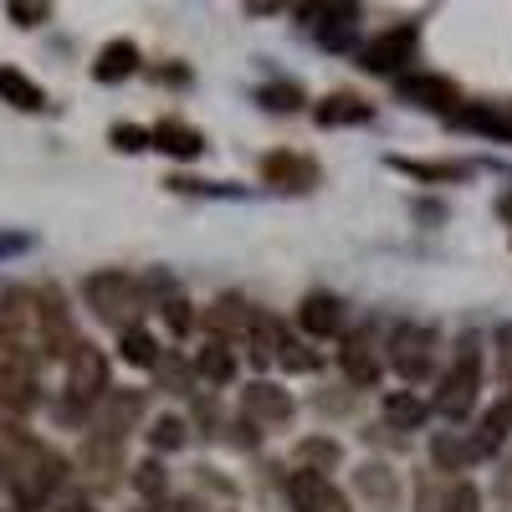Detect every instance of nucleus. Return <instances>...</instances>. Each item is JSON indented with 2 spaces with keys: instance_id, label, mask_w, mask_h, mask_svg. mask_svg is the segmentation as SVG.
<instances>
[{
  "instance_id": "obj_39",
  "label": "nucleus",
  "mask_w": 512,
  "mask_h": 512,
  "mask_svg": "<svg viewBox=\"0 0 512 512\" xmlns=\"http://www.w3.org/2000/svg\"><path fill=\"white\" fill-rule=\"evenodd\" d=\"M11 251H26V236H0V256H11Z\"/></svg>"
},
{
  "instance_id": "obj_34",
  "label": "nucleus",
  "mask_w": 512,
  "mask_h": 512,
  "mask_svg": "<svg viewBox=\"0 0 512 512\" xmlns=\"http://www.w3.org/2000/svg\"><path fill=\"white\" fill-rule=\"evenodd\" d=\"M6 16L16 26H41V21H52V6H41V0H11Z\"/></svg>"
},
{
  "instance_id": "obj_25",
  "label": "nucleus",
  "mask_w": 512,
  "mask_h": 512,
  "mask_svg": "<svg viewBox=\"0 0 512 512\" xmlns=\"http://www.w3.org/2000/svg\"><path fill=\"white\" fill-rule=\"evenodd\" d=\"M118 354H123V364H134V369H159V359H164L149 328H128V333H118Z\"/></svg>"
},
{
  "instance_id": "obj_30",
  "label": "nucleus",
  "mask_w": 512,
  "mask_h": 512,
  "mask_svg": "<svg viewBox=\"0 0 512 512\" xmlns=\"http://www.w3.org/2000/svg\"><path fill=\"white\" fill-rule=\"evenodd\" d=\"M113 149L118 154H139V149H154V139H149V128H139V123H113Z\"/></svg>"
},
{
  "instance_id": "obj_6",
  "label": "nucleus",
  "mask_w": 512,
  "mask_h": 512,
  "mask_svg": "<svg viewBox=\"0 0 512 512\" xmlns=\"http://www.w3.org/2000/svg\"><path fill=\"white\" fill-rule=\"evenodd\" d=\"M415 52H420V21H395L364 47V67L369 72H400L405 62H415Z\"/></svg>"
},
{
  "instance_id": "obj_14",
  "label": "nucleus",
  "mask_w": 512,
  "mask_h": 512,
  "mask_svg": "<svg viewBox=\"0 0 512 512\" xmlns=\"http://www.w3.org/2000/svg\"><path fill=\"white\" fill-rule=\"evenodd\" d=\"M297 328L313 333V338H333L344 328V303H338L333 292H308L303 303H297Z\"/></svg>"
},
{
  "instance_id": "obj_7",
  "label": "nucleus",
  "mask_w": 512,
  "mask_h": 512,
  "mask_svg": "<svg viewBox=\"0 0 512 512\" xmlns=\"http://www.w3.org/2000/svg\"><path fill=\"white\" fill-rule=\"evenodd\" d=\"M139 415H144V395L139 390H108V400L93 410V436H108V441L123 446V436L139 425Z\"/></svg>"
},
{
  "instance_id": "obj_37",
  "label": "nucleus",
  "mask_w": 512,
  "mask_h": 512,
  "mask_svg": "<svg viewBox=\"0 0 512 512\" xmlns=\"http://www.w3.org/2000/svg\"><path fill=\"white\" fill-rule=\"evenodd\" d=\"M159 379L169 384V390H180V395H185V384H190V369H185L180 359H159Z\"/></svg>"
},
{
  "instance_id": "obj_33",
  "label": "nucleus",
  "mask_w": 512,
  "mask_h": 512,
  "mask_svg": "<svg viewBox=\"0 0 512 512\" xmlns=\"http://www.w3.org/2000/svg\"><path fill=\"white\" fill-rule=\"evenodd\" d=\"M262 103L277 108V113H287V108L303 103V88H297V82H267V88H262Z\"/></svg>"
},
{
  "instance_id": "obj_29",
  "label": "nucleus",
  "mask_w": 512,
  "mask_h": 512,
  "mask_svg": "<svg viewBox=\"0 0 512 512\" xmlns=\"http://www.w3.org/2000/svg\"><path fill=\"white\" fill-rule=\"evenodd\" d=\"M185 431H190V425H185L180 415H159L154 431H149V446H154V451H180V446H185Z\"/></svg>"
},
{
  "instance_id": "obj_32",
  "label": "nucleus",
  "mask_w": 512,
  "mask_h": 512,
  "mask_svg": "<svg viewBox=\"0 0 512 512\" xmlns=\"http://www.w3.org/2000/svg\"><path fill=\"white\" fill-rule=\"evenodd\" d=\"M159 313H164V323H169V333H190L195 328V313H190V303L175 292V297H164L159 303Z\"/></svg>"
},
{
  "instance_id": "obj_40",
  "label": "nucleus",
  "mask_w": 512,
  "mask_h": 512,
  "mask_svg": "<svg viewBox=\"0 0 512 512\" xmlns=\"http://www.w3.org/2000/svg\"><path fill=\"white\" fill-rule=\"evenodd\" d=\"M497 216H502V221H507V226H512V190H507V195H502V200H497Z\"/></svg>"
},
{
  "instance_id": "obj_15",
  "label": "nucleus",
  "mask_w": 512,
  "mask_h": 512,
  "mask_svg": "<svg viewBox=\"0 0 512 512\" xmlns=\"http://www.w3.org/2000/svg\"><path fill=\"white\" fill-rule=\"evenodd\" d=\"M149 139H154V149L169 154V159H200V154H205V134H200L195 123H180V118L154 123Z\"/></svg>"
},
{
  "instance_id": "obj_19",
  "label": "nucleus",
  "mask_w": 512,
  "mask_h": 512,
  "mask_svg": "<svg viewBox=\"0 0 512 512\" xmlns=\"http://www.w3.org/2000/svg\"><path fill=\"white\" fill-rule=\"evenodd\" d=\"M379 410H384V420H390L395 431H420V425L431 420V405H425L415 390H390Z\"/></svg>"
},
{
  "instance_id": "obj_23",
  "label": "nucleus",
  "mask_w": 512,
  "mask_h": 512,
  "mask_svg": "<svg viewBox=\"0 0 512 512\" xmlns=\"http://www.w3.org/2000/svg\"><path fill=\"white\" fill-rule=\"evenodd\" d=\"M359 492L369 497V502H379V507H395L400 502V482H395V472L390 466H379V461H369V466H359Z\"/></svg>"
},
{
  "instance_id": "obj_18",
  "label": "nucleus",
  "mask_w": 512,
  "mask_h": 512,
  "mask_svg": "<svg viewBox=\"0 0 512 512\" xmlns=\"http://www.w3.org/2000/svg\"><path fill=\"white\" fill-rule=\"evenodd\" d=\"M400 175H410V180H420V185H461L472 169L466 164H456V159H390Z\"/></svg>"
},
{
  "instance_id": "obj_42",
  "label": "nucleus",
  "mask_w": 512,
  "mask_h": 512,
  "mask_svg": "<svg viewBox=\"0 0 512 512\" xmlns=\"http://www.w3.org/2000/svg\"><path fill=\"white\" fill-rule=\"evenodd\" d=\"M144 512H154V507H144Z\"/></svg>"
},
{
  "instance_id": "obj_27",
  "label": "nucleus",
  "mask_w": 512,
  "mask_h": 512,
  "mask_svg": "<svg viewBox=\"0 0 512 512\" xmlns=\"http://www.w3.org/2000/svg\"><path fill=\"white\" fill-rule=\"evenodd\" d=\"M333 26H323V47L328 52H344L354 47V31H359V11H328Z\"/></svg>"
},
{
  "instance_id": "obj_36",
  "label": "nucleus",
  "mask_w": 512,
  "mask_h": 512,
  "mask_svg": "<svg viewBox=\"0 0 512 512\" xmlns=\"http://www.w3.org/2000/svg\"><path fill=\"white\" fill-rule=\"evenodd\" d=\"M446 512H477V487L472 482H456L446 497Z\"/></svg>"
},
{
  "instance_id": "obj_38",
  "label": "nucleus",
  "mask_w": 512,
  "mask_h": 512,
  "mask_svg": "<svg viewBox=\"0 0 512 512\" xmlns=\"http://www.w3.org/2000/svg\"><path fill=\"white\" fill-rule=\"evenodd\" d=\"M497 369H502V379H512V323L497 328Z\"/></svg>"
},
{
  "instance_id": "obj_22",
  "label": "nucleus",
  "mask_w": 512,
  "mask_h": 512,
  "mask_svg": "<svg viewBox=\"0 0 512 512\" xmlns=\"http://www.w3.org/2000/svg\"><path fill=\"white\" fill-rule=\"evenodd\" d=\"M0 98H6L11 108H21V113L47 108V93H41L36 82H31L26 72H16V67H0Z\"/></svg>"
},
{
  "instance_id": "obj_20",
  "label": "nucleus",
  "mask_w": 512,
  "mask_h": 512,
  "mask_svg": "<svg viewBox=\"0 0 512 512\" xmlns=\"http://www.w3.org/2000/svg\"><path fill=\"white\" fill-rule=\"evenodd\" d=\"M313 118H318L323 128H344V123H369L374 108H369L364 98H354V93H328V98L318 103Z\"/></svg>"
},
{
  "instance_id": "obj_21",
  "label": "nucleus",
  "mask_w": 512,
  "mask_h": 512,
  "mask_svg": "<svg viewBox=\"0 0 512 512\" xmlns=\"http://www.w3.org/2000/svg\"><path fill=\"white\" fill-rule=\"evenodd\" d=\"M507 436H512V390H507V395H502V400L487 410L482 431L472 436V451H477V456H492V451H497Z\"/></svg>"
},
{
  "instance_id": "obj_1",
  "label": "nucleus",
  "mask_w": 512,
  "mask_h": 512,
  "mask_svg": "<svg viewBox=\"0 0 512 512\" xmlns=\"http://www.w3.org/2000/svg\"><path fill=\"white\" fill-rule=\"evenodd\" d=\"M0 477H6L16 507L36 512L41 502H47V497L62 487L67 461H62L52 446H41L36 436H26V431H6V451H0Z\"/></svg>"
},
{
  "instance_id": "obj_11",
  "label": "nucleus",
  "mask_w": 512,
  "mask_h": 512,
  "mask_svg": "<svg viewBox=\"0 0 512 512\" xmlns=\"http://www.w3.org/2000/svg\"><path fill=\"white\" fill-rule=\"evenodd\" d=\"M338 369H344L359 390H369V384H379V349H374V338L369 328L349 333L344 344H338Z\"/></svg>"
},
{
  "instance_id": "obj_9",
  "label": "nucleus",
  "mask_w": 512,
  "mask_h": 512,
  "mask_svg": "<svg viewBox=\"0 0 512 512\" xmlns=\"http://www.w3.org/2000/svg\"><path fill=\"white\" fill-rule=\"evenodd\" d=\"M287 497H292L297 512H349V502L338 497V487L318 472H303V466L287 477Z\"/></svg>"
},
{
  "instance_id": "obj_24",
  "label": "nucleus",
  "mask_w": 512,
  "mask_h": 512,
  "mask_svg": "<svg viewBox=\"0 0 512 512\" xmlns=\"http://www.w3.org/2000/svg\"><path fill=\"white\" fill-rule=\"evenodd\" d=\"M195 374H200L205 384H231V379H236V354L210 338V344L195 354Z\"/></svg>"
},
{
  "instance_id": "obj_41",
  "label": "nucleus",
  "mask_w": 512,
  "mask_h": 512,
  "mask_svg": "<svg viewBox=\"0 0 512 512\" xmlns=\"http://www.w3.org/2000/svg\"><path fill=\"white\" fill-rule=\"evenodd\" d=\"M62 512H93L88 502H72V507H62Z\"/></svg>"
},
{
  "instance_id": "obj_26",
  "label": "nucleus",
  "mask_w": 512,
  "mask_h": 512,
  "mask_svg": "<svg viewBox=\"0 0 512 512\" xmlns=\"http://www.w3.org/2000/svg\"><path fill=\"white\" fill-rule=\"evenodd\" d=\"M297 461H303V472H333L338 466V441H323V436H313V441H303L297 446Z\"/></svg>"
},
{
  "instance_id": "obj_31",
  "label": "nucleus",
  "mask_w": 512,
  "mask_h": 512,
  "mask_svg": "<svg viewBox=\"0 0 512 512\" xmlns=\"http://www.w3.org/2000/svg\"><path fill=\"white\" fill-rule=\"evenodd\" d=\"M134 487H139L149 502H159V497H164V487H169L164 466H159V461H139V466H134Z\"/></svg>"
},
{
  "instance_id": "obj_28",
  "label": "nucleus",
  "mask_w": 512,
  "mask_h": 512,
  "mask_svg": "<svg viewBox=\"0 0 512 512\" xmlns=\"http://www.w3.org/2000/svg\"><path fill=\"white\" fill-rule=\"evenodd\" d=\"M431 456H436V466H441V472H461V466L466 461H477V451H472V441H451V436H436L431 441Z\"/></svg>"
},
{
  "instance_id": "obj_13",
  "label": "nucleus",
  "mask_w": 512,
  "mask_h": 512,
  "mask_svg": "<svg viewBox=\"0 0 512 512\" xmlns=\"http://www.w3.org/2000/svg\"><path fill=\"white\" fill-rule=\"evenodd\" d=\"M251 323H256V308H246L241 292H226L221 303L205 313V328H210V338H216V344H226V338H246Z\"/></svg>"
},
{
  "instance_id": "obj_2",
  "label": "nucleus",
  "mask_w": 512,
  "mask_h": 512,
  "mask_svg": "<svg viewBox=\"0 0 512 512\" xmlns=\"http://www.w3.org/2000/svg\"><path fill=\"white\" fill-rule=\"evenodd\" d=\"M82 292H88V308H93L108 328H118V333L139 328L144 287H139L134 277H128V272H93L88 282H82Z\"/></svg>"
},
{
  "instance_id": "obj_16",
  "label": "nucleus",
  "mask_w": 512,
  "mask_h": 512,
  "mask_svg": "<svg viewBox=\"0 0 512 512\" xmlns=\"http://www.w3.org/2000/svg\"><path fill=\"white\" fill-rule=\"evenodd\" d=\"M134 72H139V47L128 36H113L108 47L98 52V62H93V77L108 82V88H113V82H123V77H134Z\"/></svg>"
},
{
  "instance_id": "obj_17",
  "label": "nucleus",
  "mask_w": 512,
  "mask_h": 512,
  "mask_svg": "<svg viewBox=\"0 0 512 512\" xmlns=\"http://www.w3.org/2000/svg\"><path fill=\"white\" fill-rule=\"evenodd\" d=\"M82 466H88V477L98 487H113L118 482V466H123V446L108 441V436H88V441H82Z\"/></svg>"
},
{
  "instance_id": "obj_12",
  "label": "nucleus",
  "mask_w": 512,
  "mask_h": 512,
  "mask_svg": "<svg viewBox=\"0 0 512 512\" xmlns=\"http://www.w3.org/2000/svg\"><path fill=\"white\" fill-rule=\"evenodd\" d=\"M262 175L277 190H313L318 185V164L303 159V154H292V149H277V154L262 159Z\"/></svg>"
},
{
  "instance_id": "obj_4",
  "label": "nucleus",
  "mask_w": 512,
  "mask_h": 512,
  "mask_svg": "<svg viewBox=\"0 0 512 512\" xmlns=\"http://www.w3.org/2000/svg\"><path fill=\"white\" fill-rule=\"evenodd\" d=\"M36 318H41V354L67 364L82 349V338L72 328V313H67V297L57 287H36Z\"/></svg>"
},
{
  "instance_id": "obj_3",
  "label": "nucleus",
  "mask_w": 512,
  "mask_h": 512,
  "mask_svg": "<svg viewBox=\"0 0 512 512\" xmlns=\"http://www.w3.org/2000/svg\"><path fill=\"white\" fill-rule=\"evenodd\" d=\"M477 390H482V354H477V338H466L456 364L446 369L441 390H436V410L446 420H466V415H472V405H477Z\"/></svg>"
},
{
  "instance_id": "obj_10",
  "label": "nucleus",
  "mask_w": 512,
  "mask_h": 512,
  "mask_svg": "<svg viewBox=\"0 0 512 512\" xmlns=\"http://www.w3.org/2000/svg\"><path fill=\"white\" fill-rule=\"evenodd\" d=\"M400 98H405L410 108L461 113V93H456V82H451V77H431V72H420V77H400Z\"/></svg>"
},
{
  "instance_id": "obj_8",
  "label": "nucleus",
  "mask_w": 512,
  "mask_h": 512,
  "mask_svg": "<svg viewBox=\"0 0 512 512\" xmlns=\"http://www.w3.org/2000/svg\"><path fill=\"white\" fill-rule=\"evenodd\" d=\"M241 415L251 425H287L292 420V395L282 390V384H272V379H251L241 390Z\"/></svg>"
},
{
  "instance_id": "obj_5",
  "label": "nucleus",
  "mask_w": 512,
  "mask_h": 512,
  "mask_svg": "<svg viewBox=\"0 0 512 512\" xmlns=\"http://www.w3.org/2000/svg\"><path fill=\"white\" fill-rule=\"evenodd\" d=\"M436 349V333L431 328H420V323H400L390 333V369L405 379V384H420L425 374H431V354Z\"/></svg>"
},
{
  "instance_id": "obj_35",
  "label": "nucleus",
  "mask_w": 512,
  "mask_h": 512,
  "mask_svg": "<svg viewBox=\"0 0 512 512\" xmlns=\"http://www.w3.org/2000/svg\"><path fill=\"white\" fill-rule=\"evenodd\" d=\"M277 364H282V369H297V374H308V369H318V354H308V349H297L292 338H282Z\"/></svg>"
}]
</instances>
